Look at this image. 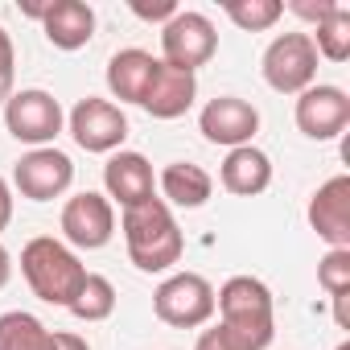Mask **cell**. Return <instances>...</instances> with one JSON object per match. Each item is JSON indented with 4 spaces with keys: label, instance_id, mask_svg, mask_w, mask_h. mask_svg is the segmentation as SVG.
Listing matches in <instances>:
<instances>
[{
    "label": "cell",
    "instance_id": "obj_13",
    "mask_svg": "<svg viewBox=\"0 0 350 350\" xmlns=\"http://www.w3.org/2000/svg\"><path fill=\"white\" fill-rule=\"evenodd\" d=\"M103 190H107V202L111 206L120 202L124 211L157 198V173H152L148 157L144 152H132V148L111 152L107 165H103Z\"/></svg>",
    "mask_w": 350,
    "mask_h": 350
},
{
    "label": "cell",
    "instance_id": "obj_22",
    "mask_svg": "<svg viewBox=\"0 0 350 350\" xmlns=\"http://www.w3.org/2000/svg\"><path fill=\"white\" fill-rule=\"evenodd\" d=\"M70 313L79 321H107L116 313V284L107 276H99V272H87L79 297L70 301Z\"/></svg>",
    "mask_w": 350,
    "mask_h": 350
},
{
    "label": "cell",
    "instance_id": "obj_16",
    "mask_svg": "<svg viewBox=\"0 0 350 350\" xmlns=\"http://www.w3.org/2000/svg\"><path fill=\"white\" fill-rule=\"evenodd\" d=\"M194 99H198V79L190 70H173V66L157 62V70H152V79L144 87L140 107L152 120H178V116H186L194 107Z\"/></svg>",
    "mask_w": 350,
    "mask_h": 350
},
{
    "label": "cell",
    "instance_id": "obj_32",
    "mask_svg": "<svg viewBox=\"0 0 350 350\" xmlns=\"http://www.w3.org/2000/svg\"><path fill=\"white\" fill-rule=\"evenodd\" d=\"M338 350H350V342H342V346H338Z\"/></svg>",
    "mask_w": 350,
    "mask_h": 350
},
{
    "label": "cell",
    "instance_id": "obj_18",
    "mask_svg": "<svg viewBox=\"0 0 350 350\" xmlns=\"http://www.w3.org/2000/svg\"><path fill=\"white\" fill-rule=\"evenodd\" d=\"M219 182L227 194H239V198H256L272 186V161L264 148L256 144H243V148H231L223 157V169H219Z\"/></svg>",
    "mask_w": 350,
    "mask_h": 350
},
{
    "label": "cell",
    "instance_id": "obj_27",
    "mask_svg": "<svg viewBox=\"0 0 350 350\" xmlns=\"http://www.w3.org/2000/svg\"><path fill=\"white\" fill-rule=\"evenodd\" d=\"M334 5H338V0H317V5H313V0H293V5H288V13H297L301 21L317 25V21H325V17L334 13Z\"/></svg>",
    "mask_w": 350,
    "mask_h": 350
},
{
    "label": "cell",
    "instance_id": "obj_12",
    "mask_svg": "<svg viewBox=\"0 0 350 350\" xmlns=\"http://www.w3.org/2000/svg\"><path fill=\"white\" fill-rule=\"evenodd\" d=\"M350 124V95L329 83H313L297 95V128L309 140H334Z\"/></svg>",
    "mask_w": 350,
    "mask_h": 350
},
{
    "label": "cell",
    "instance_id": "obj_30",
    "mask_svg": "<svg viewBox=\"0 0 350 350\" xmlns=\"http://www.w3.org/2000/svg\"><path fill=\"white\" fill-rule=\"evenodd\" d=\"M54 350H91L83 334H54Z\"/></svg>",
    "mask_w": 350,
    "mask_h": 350
},
{
    "label": "cell",
    "instance_id": "obj_1",
    "mask_svg": "<svg viewBox=\"0 0 350 350\" xmlns=\"http://www.w3.org/2000/svg\"><path fill=\"white\" fill-rule=\"evenodd\" d=\"M120 231H124L128 260H132L140 272H169L173 264L182 260V252H186L182 227H178L173 211H169L161 198H148V202L124 211Z\"/></svg>",
    "mask_w": 350,
    "mask_h": 350
},
{
    "label": "cell",
    "instance_id": "obj_3",
    "mask_svg": "<svg viewBox=\"0 0 350 350\" xmlns=\"http://www.w3.org/2000/svg\"><path fill=\"white\" fill-rule=\"evenodd\" d=\"M215 313H219V325L239 334L252 350H264L272 342V334H276L272 288L260 276H231L215 293Z\"/></svg>",
    "mask_w": 350,
    "mask_h": 350
},
{
    "label": "cell",
    "instance_id": "obj_17",
    "mask_svg": "<svg viewBox=\"0 0 350 350\" xmlns=\"http://www.w3.org/2000/svg\"><path fill=\"white\" fill-rule=\"evenodd\" d=\"M157 186H161V202L169 211L173 206H178V211H198L215 194V178H211L202 165H194V161H169L161 169Z\"/></svg>",
    "mask_w": 350,
    "mask_h": 350
},
{
    "label": "cell",
    "instance_id": "obj_9",
    "mask_svg": "<svg viewBox=\"0 0 350 350\" xmlns=\"http://www.w3.org/2000/svg\"><path fill=\"white\" fill-rule=\"evenodd\" d=\"M70 182H75V161H70L62 148H54V144L29 148V152L17 161V169H13V186H17V194L29 198V202L62 198V194L70 190Z\"/></svg>",
    "mask_w": 350,
    "mask_h": 350
},
{
    "label": "cell",
    "instance_id": "obj_8",
    "mask_svg": "<svg viewBox=\"0 0 350 350\" xmlns=\"http://www.w3.org/2000/svg\"><path fill=\"white\" fill-rule=\"evenodd\" d=\"M70 124V136L83 152H120V144L128 140V116L120 103L111 99H99V95H87L70 107L66 116Z\"/></svg>",
    "mask_w": 350,
    "mask_h": 350
},
{
    "label": "cell",
    "instance_id": "obj_31",
    "mask_svg": "<svg viewBox=\"0 0 350 350\" xmlns=\"http://www.w3.org/2000/svg\"><path fill=\"white\" fill-rule=\"evenodd\" d=\"M9 276H13V256L5 252V243H0V288L9 284Z\"/></svg>",
    "mask_w": 350,
    "mask_h": 350
},
{
    "label": "cell",
    "instance_id": "obj_2",
    "mask_svg": "<svg viewBox=\"0 0 350 350\" xmlns=\"http://www.w3.org/2000/svg\"><path fill=\"white\" fill-rule=\"evenodd\" d=\"M21 276L29 280L33 297H42L46 305H62L70 309V301L79 297L83 280H87V264L75 256V247H66L54 235H38L21 247Z\"/></svg>",
    "mask_w": 350,
    "mask_h": 350
},
{
    "label": "cell",
    "instance_id": "obj_26",
    "mask_svg": "<svg viewBox=\"0 0 350 350\" xmlns=\"http://www.w3.org/2000/svg\"><path fill=\"white\" fill-rule=\"evenodd\" d=\"M194 350H252V346H247L239 334H231L227 325H211V329H202V334H198Z\"/></svg>",
    "mask_w": 350,
    "mask_h": 350
},
{
    "label": "cell",
    "instance_id": "obj_21",
    "mask_svg": "<svg viewBox=\"0 0 350 350\" xmlns=\"http://www.w3.org/2000/svg\"><path fill=\"white\" fill-rule=\"evenodd\" d=\"M309 42H313V50H317V58H325V62H346V58H350V5H342V0H338L334 13L313 25Z\"/></svg>",
    "mask_w": 350,
    "mask_h": 350
},
{
    "label": "cell",
    "instance_id": "obj_5",
    "mask_svg": "<svg viewBox=\"0 0 350 350\" xmlns=\"http://www.w3.org/2000/svg\"><path fill=\"white\" fill-rule=\"evenodd\" d=\"M219 54V33L215 21L206 13L194 9H178L165 25H161V62L173 70H198Z\"/></svg>",
    "mask_w": 350,
    "mask_h": 350
},
{
    "label": "cell",
    "instance_id": "obj_6",
    "mask_svg": "<svg viewBox=\"0 0 350 350\" xmlns=\"http://www.w3.org/2000/svg\"><path fill=\"white\" fill-rule=\"evenodd\" d=\"M264 83L280 95H301L317 83V50L309 42V33H280L272 38V46L264 50Z\"/></svg>",
    "mask_w": 350,
    "mask_h": 350
},
{
    "label": "cell",
    "instance_id": "obj_19",
    "mask_svg": "<svg viewBox=\"0 0 350 350\" xmlns=\"http://www.w3.org/2000/svg\"><path fill=\"white\" fill-rule=\"evenodd\" d=\"M157 62L161 58H152L148 50H136V46L111 54V62H107V91L120 103H140L144 99V87H148V79L157 70Z\"/></svg>",
    "mask_w": 350,
    "mask_h": 350
},
{
    "label": "cell",
    "instance_id": "obj_14",
    "mask_svg": "<svg viewBox=\"0 0 350 350\" xmlns=\"http://www.w3.org/2000/svg\"><path fill=\"white\" fill-rule=\"evenodd\" d=\"M29 17L42 21V33L54 50H83L95 38V9L83 0H50V5H25Z\"/></svg>",
    "mask_w": 350,
    "mask_h": 350
},
{
    "label": "cell",
    "instance_id": "obj_11",
    "mask_svg": "<svg viewBox=\"0 0 350 350\" xmlns=\"http://www.w3.org/2000/svg\"><path fill=\"white\" fill-rule=\"evenodd\" d=\"M198 132L211 144H223L231 152V148L252 144V136L260 132V111H256V103H247L239 95H219L198 111Z\"/></svg>",
    "mask_w": 350,
    "mask_h": 350
},
{
    "label": "cell",
    "instance_id": "obj_15",
    "mask_svg": "<svg viewBox=\"0 0 350 350\" xmlns=\"http://www.w3.org/2000/svg\"><path fill=\"white\" fill-rule=\"evenodd\" d=\"M309 227L329 247H350V178L338 173L309 198Z\"/></svg>",
    "mask_w": 350,
    "mask_h": 350
},
{
    "label": "cell",
    "instance_id": "obj_25",
    "mask_svg": "<svg viewBox=\"0 0 350 350\" xmlns=\"http://www.w3.org/2000/svg\"><path fill=\"white\" fill-rule=\"evenodd\" d=\"M13 83H17V50H13V38H9V29L0 25V103H9V95H13Z\"/></svg>",
    "mask_w": 350,
    "mask_h": 350
},
{
    "label": "cell",
    "instance_id": "obj_23",
    "mask_svg": "<svg viewBox=\"0 0 350 350\" xmlns=\"http://www.w3.org/2000/svg\"><path fill=\"white\" fill-rule=\"evenodd\" d=\"M223 13H227L243 33H264V29H272V25L284 17V5H280V0H227Z\"/></svg>",
    "mask_w": 350,
    "mask_h": 350
},
{
    "label": "cell",
    "instance_id": "obj_20",
    "mask_svg": "<svg viewBox=\"0 0 350 350\" xmlns=\"http://www.w3.org/2000/svg\"><path fill=\"white\" fill-rule=\"evenodd\" d=\"M0 350H54V329L25 309L0 313Z\"/></svg>",
    "mask_w": 350,
    "mask_h": 350
},
{
    "label": "cell",
    "instance_id": "obj_29",
    "mask_svg": "<svg viewBox=\"0 0 350 350\" xmlns=\"http://www.w3.org/2000/svg\"><path fill=\"white\" fill-rule=\"evenodd\" d=\"M9 223H13V186L0 178V235H5Z\"/></svg>",
    "mask_w": 350,
    "mask_h": 350
},
{
    "label": "cell",
    "instance_id": "obj_4",
    "mask_svg": "<svg viewBox=\"0 0 350 350\" xmlns=\"http://www.w3.org/2000/svg\"><path fill=\"white\" fill-rule=\"evenodd\" d=\"M152 313L173 329H198L215 317V284L198 272H173L157 284Z\"/></svg>",
    "mask_w": 350,
    "mask_h": 350
},
{
    "label": "cell",
    "instance_id": "obj_7",
    "mask_svg": "<svg viewBox=\"0 0 350 350\" xmlns=\"http://www.w3.org/2000/svg\"><path fill=\"white\" fill-rule=\"evenodd\" d=\"M66 116H62V103L42 91V87H29V91H13L9 103H5V128L13 140L21 144H33V148H46L58 140Z\"/></svg>",
    "mask_w": 350,
    "mask_h": 350
},
{
    "label": "cell",
    "instance_id": "obj_28",
    "mask_svg": "<svg viewBox=\"0 0 350 350\" xmlns=\"http://www.w3.org/2000/svg\"><path fill=\"white\" fill-rule=\"evenodd\" d=\"M132 13L140 17V21H169L173 13H178V5H173V0H157V5H144V0H132Z\"/></svg>",
    "mask_w": 350,
    "mask_h": 350
},
{
    "label": "cell",
    "instance_id": "obj_24",
    "mask_svg": "<svg viewBox=\"0 0 350 350\" xmlns=\"http://www.w3.org/2000/svg\"><path fill=\"white\" fill-rule=\"evenodd\" d=\"M317 284L329 301L350 297V247H329L317 260Z\"/></svg>",
    "mask_w": 350,
    "mask_h": 350
},
{
    "label": "cell",
    "instance_id": "obj_10",
    "mask_svg": "<svg viewBox=\"0 0 350 350\" xmlns=\"http://www.w3.org/2000/svg\"><path fill=\"white\" fill-rule=\"evenodd\" d=\"M116 235V206L107 202V194L83 190L62 206V239L66 247H83V252H99L107 247Z\"/></svg>",
    "mask_w": 350,
    "mask_h": 350
}]
</instances>
